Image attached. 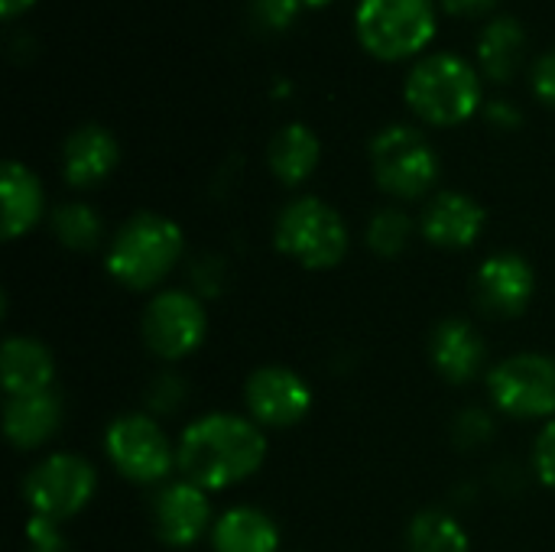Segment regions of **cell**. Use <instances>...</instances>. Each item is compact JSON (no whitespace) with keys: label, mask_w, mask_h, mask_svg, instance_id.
Wrapping results in <instances>:
<instances>
[{"label":"cell","mask_w":555,"mask_h":552,"mask_svg":"<svg viewBox=\"0 0 555 552\" xmlns=\"http://www.w3.org/2000/svg\"><path fill=\"white\" fill-rule=\"evenodd\" d=\"M267 436L250 416L208 413L189 423L176 442V468L202 491H224L260 472Z\"/></svg>","instance_id":"obj_1"},{"label":"cell","mask_w":555,"mask_h":552,"mask_svg":"<svg viewBox=\"0 0 555 552\" xmlns=\"http://www.w3.org/2000/svg\"><path fill=\"white\" fill-rule=\"evenodd\" d=\"M182 228L159 211H137L107 244V273L127 290H153L182 260Z\"/></svg>","instance_id":"obj_2"},{"label":"cell","mask_w":555,"mask_h":552,"mask_svg":"<svg viewBox=\"0 0 555 552\" xmlns=\"http://www.w3.org/2000/svg\"><path fill=\"white\" fill-rule=\"evenodd\" d=\"M403 94L420 120L459 127L481 107V78L462 55L436 52L410 68Z\"/></svg>","instance_id":"obj_3"},{"label":"cell","mask_w":555,"mask_h":552,"mask_svg":"<svg viewBox=\"0 0 555 552\" xmlns=\"http://www.w3.org/2000/svg\"><path fill=\"white\" fill-rule=\"evenodd\" d=\"M273 241L299 267L332 270L348 254V224L328 202L315 195H302L280 211Z\"/></svg>","instance_id":"obj_4"},{"label":"cell","mask_w":555,"mask_h":552,"mask_svg":"<svg viewBox=\"0 0 555 552\" xmlns=\"http://www.w3.org/2000/svg\"><path fill=\"white\" fill-rule=\"evenodd\" d=\"M354 33L371 55L400 62L436 36V7L433 0H361Z\"/></svg>","instance_id":"obj_5"},{"label":"cell","mask_w":555,"mask_h":552,"mask_svg":"<svg viewBox=\"0 0 555 552\" xmlns=\"http://www.w3.org/2000/svg\"><path fill=\"white\" fill-rule=\"evenodd\" d=\"M371 169L387 195L410 202L423 198L436 185L439 156L416 127L393 124L371 140Z\"/></svg>","instance_id":"obj_6"},{"label":"cell","mask_w":555,"mask_h":552,"mask_svg":"<svg viewBox=\"0 0 555 552\" xmlns=\"http://www.w3.org/2000/svg\"><path fill=\"white\" fill-rule=\"evenodd\" d=\"M94 491H98L94 465L72 452H55L42 459L23 485V498L33 517L49 524L78 517L91 504Z\"/></svg>","instance_id":"obj_7"},{"label":"cell","mask_w":555,"mask_h":552,"mask_svg":"<svg viewBox=\"0 0 555 552\" xmlns=\"http://www.w3.org/2000/svg\"><path fill=\"white\" fill-rule=\"evenodd\" d=\"M107 462L137 485H156L176 468V446L166 439L153 413H124L104 433Z\"/></svg>","instance_id":"obj_8"},{"label":"cell","mask_w":555,"mask_h":552,"mask_svg":"<svg viewBox=\"0 0 555 552\" xmlns=\"http://www.w3.org/2000/svg\"><path fill=\"white\" fill-rule=\"evenodd\" d=\"M488 390L494 407L514 420H555V361L537 351L504 358L491 377Z\"/></svg>","instance_id":"obj_9"},{"label":"cell","mask_w":555,"mask_h":552,"mask_svg":"<svg viewBox=\"0 0 555 552\" xmlns=\"http://www.w3.org/2000/svg\"><path fill=\"white\" fill-rule=\"evenodd\" d=\"M143 342L159 361H182L202 348L208 335V316L195 293L163 290L143 309Z\"/></svg>","instance_id":"obj_10"},{"label":"cell","mask_w":555,"mask_h":552,"mask_svg":"<svg viewBox=\"0 0 555 552\" xmlns=\"http://www.w3.org/2000/svg\"><path fill=\"white\" fill-rule=\"evenodd\" d=\"M247 413L260 429H289L312 410V387L283 364L257 368L244 384Z\"/></svg>","instance_id":"obj_11"},{"label":"cell","mask_w":555,"mask_h":552,"mask_svg":"<svg viewBox=\"0 0 555 552\" xmlns=\"http://www.w3.org/2000/svg\"><path fill=\"white\" fill-rule=\"evenodd\" d=\"M215 527L211 521V501L208 491H202L192 482H172L166 485L156 501H153V530L159 543L172 550H189L195 547L208 530Z\"/></svg>","instance_id":"obj_12"},{"label":"cell","mask_w":555,"mask_h":552,"mask_svg":"<svg viewBox=\"0 0 555 552\" xmlns=\"http://www.w3.org/2000/svg\"><path fill=\"white\" fill-rule=\"evenodd\" d=\"M533 267L520 254H494L475 273V303L494 319L524 316L533 299Z\"/></svg>","instance_id":"obj_13"},{"label":"cell","mask_w":555,"mask_h":552,"mask_svg":"<svg viewBox=\"0 0 555 552\" xmlns=\"http://www.w3.org/2000/svg\"><path fill=\"white\" fill-rule=\"evenodd\" d=\"M485 224H488V215L472 195H465V192H439L426 205V211L420 218V234L433 247L465 251L481 238Z\"/></svg>","instance_id":"obj_14"},{"label":"cell","mask_w":555,"mask_h":552,"mask_svg":"<svg viewBox=\"0 0 555 552\" xmlns=\"http://www.w3.org/2000/svg\"><path fill=\"white\" fill-rule=\"evenodd\" d=\"M120 159V146L101 124H85L68 133L62 146V176L72 189H91L104 182Z\"/></svg>","instance_id":"obj_15"},{"label":"cell","mask_w":555,"mask_h":552,"mask_svg":"<svg viewBox=\"0 0 555 552\" xmlns=\"http://www.w3.org/2000/svg\"><path fill=\"white\" fill-rule=\"evenodd\" d=\"M429 358L433 368L449 381V384H468L481 374L488 348L481 332L465 322V319H446L436 325L429 338Z\"/></svg>","instance_id":"obj_16"},{"label":"cell","mask_w":555,"mask_h":552,"mask_svg":"<svg viewBox=\"0 0 555 552\" xmlns=\"http://www.w3.org/2000/svg\"><path fill=\"white\" fill-rule=\"evenodd\" d=\"M0 374L7 397H26L52 390L55 381V358L39 338L10 335L0 351Z\"/></svg>","instance_id":"obj_17"},{"label":"cell","mask_w":555,"mask_h":552,"mask_svg":"<svg viewBox=\"0 0 555 552\" xmlns=\"http://www.w3.org/2000/svg\"><path fill=\"white\" fill-rule=\"evenodd\" d=\"M62 426V400L55 390H42V394H26V397H7L3 407V429L7 439L20 449H39L42 442H49Z\"/></svg>","instance_id":"obj_18"},{"label":"cell","mask_w":555,"mask_h":552,"mask_svg":"<svg viewBox=\"0 0 555 552\" xmlns=\"http://www.w3.org/2000/svg\"><path fill=\"white\" fill-rule=\"evenodd\" d=\"M0 195H3V238L7 241H16L39 224L46 211V192L33 169H26L16 159H7L3 176H0Z\"/></svg>","instance_id":"obj_19"},{"label":"cell","mask_w":555,"mask_h":552,"mask_svg":"<svg viewBox=\"0 0 555 552\" xmlns=\"http://www.w3.org/2000/svg\"><path fill=\"white\" fill-rule=\"evenodd\" d=\"M215 552H280V530L260 508H231L211 527Z\"/></svg>","instance_id":"obj_20"},{"label":"cell","mask_w":555,"mask_h":552,"mask_svg":"<svg viewBox=\"0 0 555 552\" xmlns=\"http://www.w3.org/2000/svg\"><path fill=\"white\" fill-rule=\"evenodd\" d=\"M319 156H322L319 137L306 124H286V127H280L273 133L270 146H267L270 172L283 185H302L315 172Z\"/></svg>","instance_id":"obj_21"},{"label":"cell","mask_w":555,"mask_h":552,"mask_svg":"<svg viewBox=\"0 0 555 552\" xmlns=\"http://www.w3.org/2000/svg\"><path fill=\"white\" fill-rule=\"evenodd\" d=\"M527 33L514 16H498L485 26L478 39V62L491 81H511L520 68Z\"/></svg>","instance_id":"obj_22"},{"label":"cell","mask_w":555,"mask_h":552,"mask_svg":"<svg viewBox=\"0 0 555 552\" xmlns=\"http://www.w3.org/2000/svg\"><path fill=\"white\" fill-rule=\"evenodd\" d=\"M410 552H472L465 527L446 511H423L410 521L406 530Z\"/></svg>","instance_id":"obj_23"},{"label":"cell","mask_w":555,"mask_h":552,"mask_svg":"<svg viewBox=\"0 0 555 552\" xmlns=\"http://www.w3.org/2000/svg\"><path fill=\"white\" fill-rule=\"evenodd\" d=\"M52 234L68 251H94L104 238L101 215L85 202H65L52 211Z\"/></svg>","instance_id":"obj_24"},{"label":"cell","mask_w":555,"mask_h":552,"mask_svg":"<svg viewBox=\"0 0 555 552\" xmlns=\"http://www.w3.org/2000/svg\"><path fill=\"white\" fill-rule=\"evenodd\" d=\"M416 221L403 208H380L367 221V247L377 257H397L410 247Z\"/></svg>","instance_id":"obj_25"},{"label":"cell","mask_w":555,"mask_h":552,"mask_svg":"<svg viewBox=\"0 0 555 552\" xmlns=\"http://www.w3.org/2000/svg\"><path fill=\"white\" fill-rule=\"evenodd\" d=\"M494 436V423L485 410H465L459 420H455V442L462 449H478L485 446L488 439Z\"/></svg>","instance_id":"obj_26"},{"label":"cell","mask_w":555,"mask_h":552,"mask_svg":"<svg viewBox=\"0 0 555 552\" xmlns=\"http://www.w3.org/2000/svg\"><path fill=\"white\" fill-rule=\"evenodd\" d=\"M26 547H29V552H72L68 540L59 530V524L39 521V517H33L26 524Z\"/></svg>","instance_id":"obj_27"},{"label":"cell","mask_w":555,"mask_h":552,"mask_svg":"<svg viewBox=\"0 0 555 552\" xmlns=\"http://www.w3.org/2000/svg\"><path fill=\"white\" fill-rule=\"evenodd\" d=\"M533 472H537V478L546 488L555 491V420H550L543 426V433L537 436V446H533Z\"/></svg>","instance_id":"obj_28"},{"label":"cell","mask_w":555,"mask_h":552,"mask_svg":"<svg viewBox=\"0 0 555 552\" xmlns=\"http://www.w3.org/2000/svg\"><path fill=\"white\" fill-rule=\"evenodd\" d=\"M185 400V384L176 374H159L150 387V407L156 413H172Z\"/></svg>","instance_id":"obj_29"},{"label":"cell","mask_w":555,"mask_h":552,"mask_svg":"<svg viewBox=\"0 0 555 552\" xmlns=\"http://www.w3.org/2000/svg\"><path fill=\"white\" fill-rule=\"evenodd\" d=\"M299 0H254V13L270 29H286L293 16L299 13Z\"/></svg>","instance_id":"obj_30"},{"label":"cell","mask_w":555,"mask_h":552,"mask_svg":"<svg viewBox=\"0 0 555 552\" xmlns=\"http://www.w3.org/2000/svg\"><path fill=\"white\" fill-rule=\"evenodd\" d=\"M533 91L540 101L555 107V49L546 52L537 65H533Z\"/></svg>","instance_id":"obj_31"},{"label":"cell","mask_w":555,"mask_h":552,"mask_svg":"<svg viewBox=\"0 0 555 552\" xmlns=\"http://www.w3.org/2000/svg\"><path fill=\"white\" fill-rule=\"evenodd\" d=\"M439 3L452 16H478V13H488L498 0H439Z\"/></svg>","instance_id":"obj_32"},{"label":"cell","mask_w":555,"mask_h":552,"mask_svg":"<svg viewBox=\"0 0 555 552\" xmlns=\"http://www.w3.org/2000/svg\"><path fill=\"white\" fill-rule=\"evenodd\" d=\"M488 117H491V124H501V127H517L520 124V114L507 101H494L488 107Z\"/></svg>","instance_id":"obj_33"},{"label":"cell","mask_w":555,"mask_h":552,"mask_svg":"<svg viewBox=\"0 0 555 552\" xmlns=\"http://www.w3.org/2000/svg\"><path fill=\"white\" fill-rule=\"evenodd\" d=\"M36 0H0V13H3V20H13V16H20L23 10H29Z\"/></svg>","instance_id":"obj_34"},{"label":"cell","mask_w":555,"mask_h":552,"mask_svg":"<svg viewBox=\"0 0 555 552\" xmlns=\"http://www.w3.org/2000/svg\"><path fill=\"white\" fill-rule=\"evenodd\" d=\"M302 7H322V3H328V0H299Z\"/></svg>","instance_id":"obj_35"}]
</instances>
